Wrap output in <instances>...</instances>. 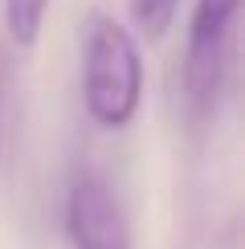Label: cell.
<instances>
[{
  "mask_svg": "<svg viewBox=\"0 0 245 249\" xmlns=\"http://www.w3.org/2000/svg\"><path fill=\"white\" fill-rule=\"evenodd\" d=\"M82 102L86 115L106 131L135 119L143 102V61L139 45L115 17L94 13L82 33Z\"/></svg>",
  "mask_w": 245,
  "mask_h": 249,
  "instance_id": "obj_1",
  "label": "cell"
},
{
  "mask_svg": "<svg viewBox=\"0 0 245 249\" xmlns=\"http://www.w3.org/2000/svg\"><path fill=\"white\" fill-rule=\"evenodd\" d=\"M241 13V0H196L188 29V94L192 102L209 107L217 98V86L229 70V49H233V20Z\"/></svg>",
  "mask_w": 245,
  "mask_h": 249,
  "instance_id": "obj_2",
  "label": "cell"
},
{
  "mask_svg": "<svg viewBox=\"0 0 245 249\" xmlns=\"http://www.w3.org/2000/svg\"><path fill=\"white\" fill-rule=\"evenodd\" d=\"M66 233L74 249H131V229L115 192L98 176H82L66 200Z\"/></svg>",
  "mask_w": 245,
  "mask_h": 249,
  "instance_id": "obj_3",
  "label": "cell"
},
{
  "mask_svg": "<svg viewBox=\"0 0 245 249\" xmlns=\"http://www.w3.org/2000/svg\"><path fill=\"white\" fill-rule=\"evenodd\" d=\"M45 8H49V0H4L8 37H13L20 49H33L37 45L41 25H45Z\"/></svg>",
  "mask_w": 245,
  "mask_h": 249,
  "instance_id": "obj_4",
  "label": "cell"
},
{
  "mask_svg": "<svg viewBox=\"0 0 245 249\" xmlns=\"http://www.w3.org/2000/svg\"><path fill=\"white\" fill-rule=\"evenodd\" d=\"M127 8H131L135 29L147 37V45H159V41L168 37L172 20H176L180 0H127Z\"/></svg>",
  "mask_w": 245,
  "mask_h": 249,
  "instance_id": "obj_5",
  "label": "cell"
}]
</instances>
